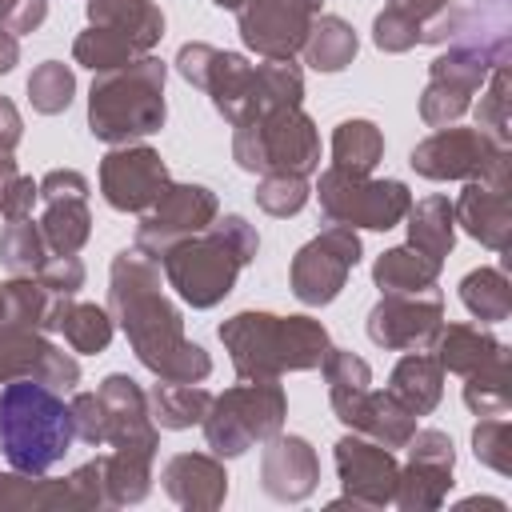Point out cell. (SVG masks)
Returning <instances> with one entry per match:
<instances>
[{"mask_svg": "<svg viewBox=\"0 0 512 512\" xmlns=\"http://www.w3.org/2000/svg\"><path fill=\"white\" fill-rule=\"evenodd\" d=\"M108 312L156 380L200 384L212 376V356L184 336V316L164 292L160 264L136 244L120 248L108 264Z\"/></svg>", "mask_w": 512, "mask_h": 512, "instance_id": "1", "label": "cell"}, {"mask_svg": "<svg viewBox=\"0 0 512 512\" xmlns=\"http://www.w3.org/2000/svg\"><path fill=\"white\" fill-rule=\"evenodd\" d=\"M260 232L240 216L224 212L204 232L176 240L156 256L164 284L188 304V308H216L240 280V272L256 260Z\"/></svg>", "mask_w": 512, "mask_h": 512, "instance_id": "2", "label": "cell"}, {"mask_svg": "<svg viewBox=\"0 0 512 512\" xmlns=\"http://www.w3.org/2000/svg\"><path fill=\"white\" fill-rule=\"evenodd\" d=\"M216 336L240 380H280L288 372H312L332 348L328 328L304 312L276 316V312L244 308L228 316L216 328Z\"/></svg>", "mask_w": 512, "mask_h": 512, "instance_id": "3", "label": "cell"}, {"mask_svg": "<svg viewBox=\"0 0 512 512\" xmlns=\"http://www.w3.org/2000/svg\"><path fill=\"white\" fill-rule=\"evenodd\" d=\"M164 84H168V64L152 52L128 60L124 68L92 72L88 132L108 148L136 144V140L160 132L168 120Z\"/></svg>", "mask_w": 512, "mask_h": 512, "instance_id": "4", "label": "cell"}, {"mask_svg": "<svg viewBox=\"0 0 512 512\" xmlns=\"http://www.w3.org/2000/svg\"><path fill=\"white\" fill-rule=\"evenodd\" d=\"M72 412L64 392L40 380H12L0 388V452L16 472H52L72 448Z\"/></svg>", "mask_w": 512, "mask_h": 512, "instance_id": "5", "label": "cell"}, {"mask_svg": "<svg viewBox=\"0 0 512 512\" xmlns=\"http://www.w3.org/2000/svg\"><path fill=\"white\" fill-rule=\"evenodd\" d=\"M508 56H512L508 28H492V32L468 36V40H452L428 64V84L420 92V120L428 128L456 124L472 108V96L492 76V68L508 64Z\"/></svg>", "mask_w": 512, "mask_h": 512, "instance_id": "6", "label": "cell"}, {"mask_svg": "<svg viewBox=\"0 0 512 512\" xmlns=\"http://www.w3.org/2000/svg\"><path fill=\"white\" fill-rule=\"evenodd\" d=\"M232 160L244 172L312 176L320 172V128L304 108H276L232 124Z\"/></svg>", "mask_w": 512, "mask_h": 512, "instance_id": "7", "label": "cell"}, {"mask_svg": "<svg viewBox=\"0 0 512 512\" xmlns=\"http://www.w3.org/2000/svg\"><path fill=\"white\" fill-rule=\"evenodd\" d=\"M88 28L72 40V60L92 72L124 68L148 56L164 36V12L152 0H88Z\"/></svg>", "mask_w": 512, "mask_h": 512, "instance_id": "8", "label": "cell"}, {"mask_svg": "<svg viewBox=\"0 0 512 512\" xmlns=\"http://www.w3.org/2000/svg\"><path fill=\"white\" fill-rule=\"evenodd\" d=\"M284 416H288V396L280 380H240L220 396H212L200 428L220 460H236L248 448L264 444L268 436L284 432Z\"/></svg>", "mask_w": 512, "mask_h": 512, "instance_id": "9", "label": "cell"}, {"mask_svg": "<svg viewBox=\"0 0 512 512\" xmlns=\"http://www.w3.org/2000/svg\"><path fill=\"white\" fill-rule=\"evenodd\" d=\"M316 200L328 224H348V228H368V232H388L404 224L412 208V192L404 180H376V176L344 172L332 164L316 180Z\"/></svg>", "mask_w": 512, "mask_h": 512, "instance_id": "10", "label": "cell"}, {"mask_svg": "<svg viewBox=\"0 0 512 512\" xmlns=\"http://www.w3.org/2000/svg\"><path fill=\"white\" fill-rule=\"evenodd\" d=\"M360 256H364L360 232L348 228V224H328L324 232H316L308 244L296 248L292 264H288L292 296H296L304 308H324V304H332V300L344 292L348 272L360 264Z\"/></svg>", "mask_w": 512, "mask_h": 512, "instance_id": "11", "label": "cell"}, {"mask_svg": "<svg viewBox=\"0 0 512 512\" xmlns=\"http://www.w3.org/2000/svg\"><path fill=\"white\" fill-rule=\"evenodd\" d=\"M12 380H40L56 392H72L80 384V360L64 352L36 320L8 316L0 320V384Z\"/></svg>", "mask_w": 512, "mask_h": 512, "instance_id": "12", "label": "cell"}, {"mask_svg": "<svg viewBox=\"0 0 512 512\" xmlns=\"http://www.w3.org/2000/svg\"><path fill=\"white\" fill-rule=\"evenodd\" d=\"M176 72L208 92L212 108L228 120V124H240L252 116V80H256V64H248L240 52H224V48H212L204 40H188L180 44L176 52Z\"/></svg>", "mask_w": 512, "mask_h": 512, "instance_id": "13", "label": "cell"}, {"mask_svg": "<svg viewBox=\"0 0 512 512\" xmlns=\"http://www.w3.org/2000/svg\"><path fill=\"white\" fill-rule=\"evenodd\" d=\"M444 324V292L432 284L424 292H380L364 328L384 352H428Z\"/></svg>", "mask_w": 512, "mask_h": 512, "instance_id": "14", "label": "cell"}, {"mask_svg": "<svg viewBox=\"0 0 512 512\" xmlns=\"http://www.w3.org/2000/svg\"><path fill=\"white\" fill-rule=\"evenodd\" d=\"M452 468H456V448H452L448 432L416 428L412 440L404 444V464L396 472L392 504L404 512H436L456 484Z\"/></svg>", "mask_w": 512, "mask_h": 512, "instance_id": "15", "label": "cell"}, {"mask_svg": "<svg viewBox=\"0 0 512 512\" xmlns=\"http://www.w3.org/2000/svg\"><path fill=\"white\" fill-rule=\"evenodd\" d=\"M332 460H336V476H340V488L344 496L332 500L328 508H388L392 496H396V472H400V460L392 448L360 436V432H348L332 444Z\"/></svg>", "mask_w": 512, "mask_h": 512, "instance_id": "16", "label": "cell"}, {"mask_svg": "<svg viewBox=\"0 0 512 512\" xmlns=\"http://www.w3.org/2000/svg\"><path fill=\"white\" fill-rule=\"evenodd\" d=\"M216 216H220V200H216V192H212L208 184H192V180H188V184H176V180H172V184L160 192V200H156L148 212H140L136 248L156 260V256H160L164 248H172L176 240L204 232Z\"/></svg>", "mask_w": 512, "mask_h": 512, "instance_id": "17", "label": "cell"}, {"mask_svg": "<svg viewBox=\"0 0 512 512\" xmlns=\"http://www.w3.org/2000/svg\"><path fill=\"white\" fill-rule=\"evenodd\" d=\"M320 4L324 0H248L244 8H236L244 48L260 60H292L308 40Z\"/></svg>", "mask_w": 512, "mask_h": 512, "instance_id": "18", "label": "cell"}, {"mask_svg": "<svg viewBox=\"0 0 512 512\" xmlns=\"http://www.w3.org/2000/svg\"><path fill=\"white\" fill-rule=\"evenodd\" d=\"M500 156H508V144H500L484 128H476V124L472 128L444 124V128H436L432 136H424L412 148L408 164L424 180H472Z\"/></svg>", "mask_w": 512, "mask_h": 512, "instance_id": "19", "label": "cell"}, {"mask_svg": "<svg viewBox=\"0 0 512 512\" xmlns=\"http://www.w3.org/2000/svg\"><path fill=\"white\" fill-rule=\"evenodd\" d=\"M168 184L172 172L152 144H116L100 160V192L116 212H148Z\"/></svg>", "mask_w": 512, "mask_h": 512, "instance_id": "20", "label": "cell"}, {"mask_svg": "<svg viewBox=\"0 0 512 512\" xmlns=\"http://www.w3.org/2000/svg\"><path fill=\"white\" fill-rule=\"evenodd\" d=\"M88 176L76 168H52L40 176V232L52 256H76L92 236V212H88Z\"/></svg>", "mask_w": 512, "mask_h": 512, "instance_id": "21", "label": "cell"}, {"mask_svg": "<svg viewBox=\"0 0 512 512\" xmlns=\"http://www.w3.org/2000/svg\"><path fill=\"white\" fill-rule=\"evenodd\" d=\"M508 156L492 160L480 176L464 180L460 196L452 200L456 228H464L476 244L504 252L512 240V200H508Z\"/></svg>", "mask_w": 512, "mask_h": 512, "instance_id": "22", "label": "cell"}, {"mask_svg": "<svg viewBox=\"0 0 512 512\" xmlns=\"http://www.w3.org/2000/svg\"><path fill=\"white\" fill-rule=\"evenodd\" d=\"M328 404L336 412V420L348 428V432H360L384 448H404L416 432V420L388 388H328Z\"/></svg>", "mask_w": 512, "mask_h": 512, "instance_id": "23", "label": "cell"}, {"mask_svg": "<svg viewBox=\"0 0 512 512\" xmlns=\"http://www.w3.org/2000/svg\"><path fill=\"white\" fill-rule=\"evenodd\" d=\"M100 404H104V444L124 448V452H148L156 456L160 448V428L152 420L148 408V392L128 376V372H108L96 388Z\"/></svg>", "mask_w": 512, "mask_h": 512, "instance_id": "24", "label": "cell"}, {"mask_svg": "<svg viewBox=\"0 0 512 512\" xmlns=\"http://www.w3.org/2000/svg\"><path fill=\"white\" fill-rule=\"evenodd\" d=\"M320 484V456L304 436L276 432L260 452V488L280 504H300Z\"/></svg>", "mask_w": 512, "mask_h": 512, "instance_id": "25", "label": "cell"}, {"mask_svg": "<svg viewBox=\"0 0 512 512\" xmlns=\"http://www.w3.org/2000/svg\"><path fill=\"white\" fill-rule=\"evenodd\" d=\"M160 484L188 512H216L228 500V468L216 452H176L160 468Z\"/></svg>", "mask_w": 512, "mask_h": 512, "instance_id": "26", "label": "cell"}, {"mask_svg": "<svg viewBox=\"0 0 512 512\" xmlns=\"http://www.w3.org/2000/svg\"><path fill=\"white\" fill-rule=\"evenodd\" d=\"M0 512H84L72 476L52 480L48 472H0Z\"/></svg>", "mask_w": 512, "mask_h": 512, "instance_id": "27", "label": "cell"}, {"mask_svg": "<svg viewBox=\"0 0 512 512\" xmlns=\"http://www.w3.org/2000/svg\"><path fill=\"white\" fill-rule=\"evenodd\" d=\"M48 332H60L64 344L80 356H100L112 344L116 320L100 304H88V300H76V296H56L52 312H48Z\"/></svg>", "mask_w": 512, "mask_h": 512, "instance_id": "28", "label": "cell"}, {"mask_svg": "<svg viewBox=\"0 0 512 512\" xmlns=\"http://www.w3.org/2000/svg\"><path fill=\"white\" fill-rule=\"evenodd\" d=\"M428 352L440 360L444 372H452V376H468V372L484 368L488 360L504 356L508 344H504L500 336H492L488 328H480V324H448V320H444Z\"/></svg>", "mask_w": 512, "mask_h": 512, "instance_id": "29", "label": "cell"}, {"mask_svg": "<svg viewBox=\"0 0 512 512\" xmlns=\"http://www.w3.org/2000/svg\"><path fill=\"white\" fill-rule=\"evenodd\" d=\"M388 392L412 416L436 412V404L444 396V368H440V360L432 352H404L396 360V368L388 372Z\"/></svg>", "mask_w": 512, "mask_h": 512, "instance_id": "30", "label": "cell"}, {"mask_svg": "<svg viewBox=\"0 0 512 512\" xmlns=\"http://www.w3.org/2000/svg\"><path fill=\"white\" fill-rule=\"evenodd\" d=\"M404 224H408V244L412 248H420L424 256H432L440 264L452 256V248H456V216H452V200L448 196L432 192L424 200H412Z\"/></svg>", "mask_w": 512, "mask_h": 512, "instance_id": "31", "label": "cell"}, {"mask_svg": "<svg viewBox=\"0 0 512 512\" xmlns=\"http://www.w3.org/2000/svg\"><path fill=\"white\" fill-rule=\"evenodd\" d=\"M360 52V36L356 28L344 20V16H332V12H320L308 28V40L300 48L304 64L312 72H344Z\"/></svg>", "mask_w": 512, "mask_h": 512, "instance_id": "32", "label": "cell"}, {"mask_svg": "<svg viewBox=\"0 0 512 512\" xmlns=\"http://www.w3.org/2000/svg\"><path fill=\"white\" fill-rule=\"evenodd\" d=\"M440 272H444V264L424 256L412 244H396V248L380 252L372 264V280L380 292H424V288L440 284Z\"/></svg>", "mask_w": 512, "mask_h": 512, "instance_id": "33", "label": "cell"}, {"mask_svg": "<svg viewBox=\"0 0 512 512\" xmlns=\"http://www.w3.org/2000/svg\"><path fill=\"white\" fill-rule=\"evenodd\" d=\"M212 404V392L204 384H188V380H156L148 388V408H152V420L156 428L164 432H184L192 424L204 420Z\"/></svg>", "mask_w": 512, "mask_h": 512, "instance_id": "34", "label": "cell"}, {"mask_svg": "<svg viewBox=\"0 0 512 512\" xmlns=\"http://www.w3.org/2000/svg\"><path fill=\"white\" fill-rule=\"evenodd\" d=\"M380 160H384V132H380L376 120L352 116V120L336 124V132H332V168L372 176Z\"/></svg>", "mask_w": 512, "mask_h": 512, "instance_id": "35", "label": "cell"}, {"mask_svg": "<svg viewBox=\"0 0 512 512\" xmlns=\"http://www.w3.org/2000/svg\"><path fill=\"white\" fill-rule=\"evenodd\" d=\"M152 460L156 456H148V452H124V448H112L104 456L108 508H128V504L148 500V492H152Z\"/></svg>", "mask_w": 512, "mask_h": 512, "instance_id": "36", "label": "cell"}, {"mask_svg": "<svg viewBox=\"0 0 512 512\" xmlns=\"http://www.w3.org/2000/svg\"><path fill=\"white\" fill-rule=\"evenodd\" d=\"M460 304L480 320V324H504L512 316V284L500 268L480 264L464 272L460 280Z\"/></svg>", "mask_w": 512, "mask_h": 512, "instance_id": "37", "label": "cell"}, {"mask_svg": "<svg viewBox=\"0 0 512 512\" xmlns=\"http://www.w3.org/2000/svg\"><path fill=\"white\" fill-rule=\"evenodd\" d=\"M304 104V72L296 60H260L252 80V116Z\"/></svg>", "mask_w": 512, "mask_h": 512, "instance_id": "38", "label": "cell"}, {"mask_svg": "<svg viewBox=\"0 0 512 512\" xmlns=\"http://www.w3.org/2000/svg\"><path fill=\"white\" fill-rule=\"evenodd\" d=\"M52 260L44 232L32 216L24 220H8L0 228V264L8 268V276H40V268Z\"/></svg>", "mask_w": 512, "mask_h": 512, "instance_id": "39", "label": "cell"}, {"mask_svg": "<svg viewBox=\"0 0 512 512\" xmlns=\"http://www.w3.org/2000/svg\"><path fill=\"white\" fill-rule=\"evenodd\" d=\"M464 408H468L472 416H508V408H512L508 352L464 376Z\"/></svg>", "mask_w": 512, "mask_h": 512, "instance_id": "40", "label": "cell"}, {"mask_svg": "<svg viewBox=\"0 0 512 512\" xmlns=\"http://www.w3.org/2000/svg\"><path fill=\"white\" fill-rule=\"evenodd\" d=\"M28 104H32V112H40V116H60V112H68V104H72V96H76V72H72V64H64V60H40L32 72H28Z\"/></svg>", "mask_w": 512, "mask_h": 512, "instance_id": "41", "label": "cell"}, {"mask_svg": "<svg viewBox=\"0 0 512 512\" xmlns=\"http://www.w3.org/2000/svg\"><path fill=\"white\" fill-rule=\"evenodd\" d=\"M52 292L36 276H8L0 280V320L8 316H28L48 332V312H52Z\"/></svg>", "mask_w": 512, "mask_h": 512, "instance_id": "42", "label": "cell"}, {"mask_svg": "<svg viewBox=\"0 0 512 512\" xmlns=\"http://www.w3.org/2000/svg\"><path fill=\"white\" fill-rule=\"evenodd\" d=\"M308 196H312L308 176H284V172L260 176V180H256V192H252L256 208L268 212V216H276V220L296 216V212L308 204Z\"/></svg>", "mask_w": 512, "mask_h": 512, "instance_id": "43", "label": "cell"}, {"mask_svg": "<svg viewBox=\"0 0 512 512\" xmlns=\"http://www.w3.org/2000/svg\"><path fill=\"white\" fill-rule=\"evenodd\" d=\"M472 452L500 476H512V420L508 416H480L472 428Z\"/></svg>", "mask_w": 512, "mask_h": 512, "instance_id": "44", "label": "cell"}, {"mask_svg": "<svg viewBox=\"0 0 512 512\" xmlns=\"http://www.w3.org/2000/svg\"><path fill=\"white\" fill-rule=\"evenodd\" d=\"M476 128L508 144V64L492 68V76L480 84V104H476Z\"/></svg>", "mask_w": 512, "mask_h": 512, "instance_id": "45", "label": "cell"}, {"mask_svg": "<svg viewBox=\"0 0 512 512\" xmlns=\"http://www.w3.org/2000/svg\"><path fill=\"white\" fill-rule=\"evenodd\" d=\"M420 32H424V24L412 20L408 12L392 8V4H384V8L376 12V20H372V44H376L380 52H388V56L412 52V48L420 44Z\"/></svg>", "mask_w": 512, "mask_h": 512, "instance_id": "46", "label": "cell"}, {"mask_svg": "<svg viewBox=\"0 0 512 512\" xmlns=\"http://www.w3.org/2000/svg\"><path fill=\"white\" fill-rule=\"evenodd\" d=\"M324 384L328 388H368L372 384V368L364 356H356L352 348H328L320 360Z\"/></svg>", "mask_w": 512, "mask_h": 512, "instance_id": "47", "label": "cell"}, {"mask_svg": "<svg viewBox=\"0 0 512 512\" xmlns=\"http://www.w3.org/2000/svg\"><path fill=\"white\" fill-rule=\"evenodd\" d=\"M68 412H72V432H76V440L100 448V444H104V432H108L100 396H96V392H76V396L68 400Z\"/></svg>", "mask_w": 512, "mask_h": 512, "instance_id": "48", "label": "cell"}, {"mask_svg": "<svg viewBox=\"0 0 512 512\" xmlns=\"http://www.w3.org/2000/svg\"><path fill=\"white\" fill-rule=\"evenodd\" d=\"M84 260L80 256H52L44 268H40V284L52 292V296H76L84 288Z\"/></svg>", "mask_w": 512, "mask_h": 512, "instance_id": "49", "label": "cell"}, {"mask_svg": "<svg viewBox=\"0 0 512 512\" xmlns=\"http://www.w3.org/2000/svg\"><path fill=\"white\" fill-rule=\"evenodd\" d=\"M48 20V0H0V28L16 40L36 32Z\"/></svg>", "mask_w": 512, "mask_h": 512, "instance_id": "50", "label": "cell"}, {"mask_svg": "<svg viewBox=\"0 0 512 512\" xmlns=\"http://www.w3.org/2000/svg\"><path fill=\"white\" fill-rule=\"evenodd\" d=\"M36 200H40V180H32V176L20 172V176L8 184L4 200H0V216H4V220H24V216H32Z\"/></svg>", "mask_w": 512, "mask_h": 512, "instance_id": "51", "label": "cell"}, {"mask_svg": "<svg viewBox=\"0 0 512 512\" xmlns=\"http://www.w3.org/2000/svg\"><path fill=\"white\" fill-rule=\"evenodd\" d=\"M20 140H24V116H20V108L8 96H0V148L16 152Z\"/></svg>", "mask_w": 512, "mask_h": 512, "instance_id": "52", "label": "cell"}, {"mask_svg": "<svg viewBox=\"0 0 512 512\" xmlns=\"http://www.w3.org/2000/svg\"><path fill=\"white\" fill-rule=\"evenodd\" d=\"M388 4H392V8H400V12H408L412 20L428 24V20H432L436 12H444L452 0H388ZM420 36H424V32H420Z\"/></svg>", "mask_w": 512, "mask_h": 512, "instance_id": "53", "label": "cell"}, {"mask_svg": "<svg viewBox=\"0 0 512 512\" xmlns=\"http://www.w3.org/2000/svg\"><path fill=\"white\" fill-rule=\"evenodd\" d=\"M16 64H20V40L0 28V76H8Z\"/></svg>", "mask_w": 512, "mask_h": 512, "instance_id": "54", "label": "cell"}, {"mask_svg": "<svg viewBox=\"0 0 512 512\" xmlns=\"http://www.w3.org/2000/svg\"><path fill=\"white\" fill-rule=\"evenodd\" d=\"M16 176H20V168H16V156L0 148V200H4V192H8V184H12Z\"/></svg>", "mask_w": 512, "mask_h": 512, "instance_id": "55", "label": "cell"}, {"mask_svg": "<svg viewBox=\"0 0 512 512\" xmlns=\"http://www.w3.org/2000/svg\"><path fill=\"white\" fill-rule=\"evenodd\" d=\"M212 4H216V8H228V12H236V8H244L248 0H212Z\"/></svg>", "mask_w": 512, "mask_h": 512, "instance_id": "56", "label": "cell"}, {"mask_svg": "<svg viewBox=\"0 0 512 512\" xmlns=\"http://www.w3.org/2000/svg\"><path fill=\"white\" fill-rule=\"evenodd\" d=\"M500 4H508V0H476L472 8H500Z\"/></svg>", "mask_w": 512, "mask_h": 512, "instance_id": "57", "label": "cell"}]
</instances>
